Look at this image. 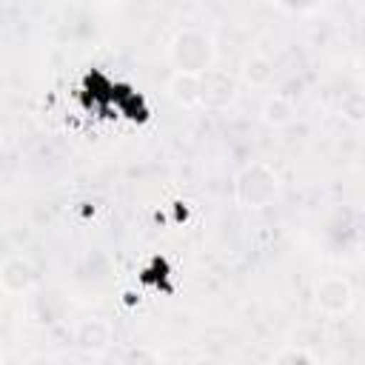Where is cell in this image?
Segmentation results:
<instances>
[{
	"label": "cell",
	"mask_w": 365,
	"mask_h": 365,
	"mask_svg": "<svg viewBox=\"0 0 365 365\" xmlns=\"http://www.w3.org/2000/svg\"><path fill=\"white\" fill-rule=\"evenodd\" d=\"M279 191H282V180H279L277 168L262 160L248 163L234 177V200L251 211H262V208L274 205L279 200Z\"/></svg>",
	"instance_id": "1"
},
{
	"label": "cell",
	"mask_w": 365,
	"mask_h": 365,
	"mask_svg": "<svg viewBox=\"0 0 365 365\" xmlns=\"http://www.w3.org/2000/svg\"><path fill=\"white\" fill-rule=\"evenodd\" d=\"M168 60L182 74H202L214 63V40L197 29H185L171 40Z\"/></svg>",
	"instance_id": "2"
},
{
	"label": "cell",
	"mask_w": 365,
	"mask_h": 365,
	"mask_svg": "<svg viewBox=\"0 0 365 365\" xmlns=\"http://www.w3.org/2000/svg\"><path fill=\"white\" fill-rule=\"evenodd\" d=\"M354 285L342 274H325L314 285V302L328 317H342L354 305Z\"/></svg>",
	"instance_id": "3"
},
{
	"label": "cell",
	"mask_w": 365,
	"mask_h": 365,
	"mask_svg": "<svg viewBox=\"0 0 365 365\" xmlns=\"http://www.w3.org/2000/svg\"><path fill=\"white\" fill-rule=\"evenodd\" d=\"M237 100V80L220 68L200 74V103L208 108H228Z\"/></svg>",
	"instance_id": "4"
},
{
	"label": "cell",
	"mask_w": 365,
	"mask_h": 365,
	"mask_svg": "<svg viewBox=\"0 0 365 365\" xmlns=\"http://www.w3.org/2000/svg\"><path fill=\"white\" fill-rule=\"evenodd\" d=\"M34 282H37V265L29 257L11 254L0 262V288L6 294H26L31 291Z\"/></svg>",
	"instance_id": "5"
},
{
	"label": "cell",
	"mask_w": 365,
	"mask_h": 365,
	"mask_svg": "<svg viewBox=\"0 0 365 365\" xmlns=\"http://www.w3.org/2000/svg\"><path fill=\"white\" fill-rule=\"evenodd\" d=\"M74 342L83 348V351H103L111 345V325L100 317H91V319H83L74 331Z\"/></svg>",
	"instance_id": "6"
},
{
	"label": "cell",
	"mask_w": 365,
	"mask_h": 365,
	"mask_svg": "<svg viewBox=\"0 0 365 365\" xmlns=\"http://www.w3.org/2000/svg\"><path fill=\"white\" fill-rule=\"evenodd\" d=\"M168 94L180 106H194L200 103V74H182L177 71L168 83Z\"/></svg>",
	"instance_id": "7"
},
{
	"label": "cell",
	"mask_w": 365,
	"mask_h": 365,
	"mask_svg": "<svg viewBox=\"0 0 365 365\" xmlns=\"http://www.w3.org/2000/svg\"><path fill=\"white\" fill-rule=\"evenodd\" d=\"M294 114H297L294 103H291L288 97H282V94H274V97L262 106V123H268V125H274V128L288 125V123L294 120Z\"/></svg>",
	"instance_id": "8"
},
{
	"label": "cell",
	"mask_w": 365,
	"mask_h": 365,
	"mask_svg": "<svg viewBox=\"0 0 365 365\" xmlns=\"http://www.w3.org/2000/svg\"><path fill=\"white\" fill-rule=\"evenodd\" d=\"M242 77L248 86H268L274 77V63L265 54H251L242 63Z\"/></svg>",
	"instance_id": "9"
},
{
	"label": "cell",
	"mask_w": 365,
	"mask_h": 365,
	"mask_svg": "<svg viewBox=\"0 0 365 365\" xmlns=\"http://www.w3.org/2000/svg\"><path fill=\"white\" fill-rule=\"evenodd\" d=\"M274 359H277V362H308V365L317 362V356L308 354V351H302V348H285V351H279Z\"/></svg>",
	"instance_id": "10"
},
{
	"label": "cell",
	"mask_w": 365,
	"mask_h": 365,
	"mask_svg": "<svg viewBox=\"0 0 365 365\" xmlns=\"http://www.w3.org/2000/svg\"><path fill=\"white\" fill-rule=\"evenodd\" d=\"M282 9H288V11H311V9H317V6H322L325 0H277Z\"/></svg>",
	"instance_id": "11"
},
{
	"label": "cell",
	"mask_w": 365,
	"mask_h": 365,
	"mask_svg": "<svg viewBox=\"0 0 365 365\" xmlns=\"http://www.w3.org/2000/svg\"><path fill=\"white\" fill-rule=\"evenodd\" d=\"M106 3H125V0H106Z\"/></svg>",
	"instance_id": "12"
}]
</instances>
